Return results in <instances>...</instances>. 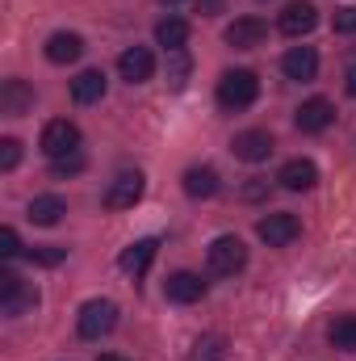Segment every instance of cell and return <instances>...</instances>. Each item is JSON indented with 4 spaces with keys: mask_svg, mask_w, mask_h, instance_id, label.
I'll return each mask as SVG.
<instances>
[{
    "mask_svg": "<svg viewBox=\"0 0 356 361\" xmlns=\"http://www.w3.org/2000/svg\"><path fill=\"white\" fill-rule=\"evenodd\" d=\"M96 361H126V357H117V353H101Z\"/></svg>",
    "mask_w": 356,
    "mask_h": 361,
    "instance_id": "836d02e7",
    "label": "cell"
},
{
    "mask_svg": "<svg viewBox=\"0 0 356 361\" xmlns=\"http://www.w3.org/2000/svg\"><path fill=\"white\" fill-rule=\"evenodd\" d=\"M276 180H281V189H289V193H306V189H314L319 185V169H314V160H285L281 164V173H276Z\"/></svg>",
    "mask_w": 356,
    "mask_h": 361,
    "instance_id": "5bb4252c",
    "label": "cell"
},
{
    "mask_svg": "<svg viewBox=\"0 0 356 361\" xmlns=\"http://www.w3.org/2000/svg\"><path fill=\"white\" fill-rule=\"evenodd\" d=\"M164 4H184V0H164Z\"/></svg>",
    "mask_w": 356,
    "mask_h": 361,
    "instance_id": "e575fe53",
    "label": "cell"
},
{
    "mask_svg": "<svg viewBox=\"0 0 356 361\" xmlns=\"http://www.w3.org/2000/svg\"><path fill=\"white\" fill-rule=\"evenodd\" d=\"M298 231H302V223L293 219V214H265L260 223H256V235L265 240L268 248H289L293 240H298Z\"/></svg>",
    "mask_w": 356,
    "mask_h": 361,
    "instance_id": "ba28073f",
    "label": "cell"
},
{
    "mask_svg": "<svg viewBox=\"0 0 356 361\" xmlns=\"http://www.w3.org/2000/svg\"><path fill=\"white\" fill-rule=\"evenodd\" d=\"M25 214H30V223H34V227H55V223L68 214V202H63L59 193H38V197L30 202V210H25Z\"/></svg>",
    "mask_w": 356,
    "mask_h": 361,
    "instance_id": "ac0fdd59",
    "label": "cell"
},
{
    "mask_svg": "<svg viewBox=\"0 0 356 361\" xmlns=\"http://www.w3.org/2000/svg\"><path fill=\"white\" fill-rule=\"evenodd\" d=\"M293 122H298V130H302V135H319V130H327V126L336 122V105H331L327 97H310V101H302V105H298Z\"/></svg>",
    "mask_w": 356,
    "mask_h": 361,
    "instance_id": "9c48e42d",
    "label": "cell"
},
{
    "mask_svg": "<svg viewBox=\"0 0 356 361\" xmlns=\"http://www.w3.org/2000/svg\"><path fill=\"white\" fill-rule=\"evenodd\" d=\"M21 164V143L17 139H0V173H13Z\"/></svg>",
    "mask_w": 356,
    "mask_h": 361,
    "instance_id": "484cf974",
    "label": "cell"
},
{
    "mask_svg": "<svg viewBox=\"0 0 356 361\" xmlns=\"http://www.w3.org/2000/svg\"><path fill=\"white\" fill-rule=\"evenodd\" d=\"M184 76H189V55L184 51H168V85L184 89Z\"/></svg>",
    "mask_w": 356,
    "mask_h": 361,
    "instance_id": "d4e9b609",
    "label": "cell"
},
{
    "mask_svg": "<svg viewBox=\"0 0 356 361\" xmlns=\"http://www.w3.org/2000/svg\"><path fill=\"white\" fill-rule=\"evenodd\" d=\"M143 189H147L143 173H117V177L109 180V189H105V210H130V206H139Z\"/></svg>",
    "mask_w": 356,
    "mask_h": 361,
    "instance_id": "8992f818",
    "label": "cell"
},
{
    "mask_svg": "<svg viewBox=\"0 0 356 361\" xmlns=\"http://www.w3.org/2000/svg\"><path fill=\"white\" fill-rule=\"evenodd\" d=\"M331 25H336V34H356V4H344V8H336Z\"/></svg>",
    "mask_w": 356,
    "mask_h": 361,
    "instance_id": "f1b7e54d",
    "label": "cell"
},
{
    "mask_svg": "<svg viewBox=\"0 0 356 361\" xmlns=\"http://www.w3.org/2000/svg\"><path fill=\"white\" fill-rule=\"evenodd\" d=\"M30 105H34V89H30L25 80H4V85H0V114L17 118V114H25Z\"/></svg>",
    "mask_w": 356,
    "mask_h": 361,
    "instance_id": "ffe728a7",
    "label": "cell"
},
{
    "mask_svg": "<svg viewBox=\"0 0 356 361\" xmlns=\"http://www.w3.org/2000/svg\"><path fill=\"white\" fill-rule=\"evenodd\" d=\"M344 89H348V97H356V63L348 68V76H344Z\"/></svg>",
    "mask_w": 356,
    "mask_h": 361,
    "instance_id": "d6a6232c",
    "label": "cell"
},
{
    "mask_svg": "<svg viewBox=\"0 0 356 361\" xmlns=\"http://www.w3.org/2000/svg\"><path fill=\"white\" fill-rule=\"evenodd\" d=\"M164 294H168V302L189 307V302H201V298H205V281H201V273L177 269L168 281H164Z\"/></svg>",
    "mask_w": 356,
    "mask_h": 361,
    "instance_id": "7c38bea8",
    "label": "cell"
},
{
    "mask_svg": "<svg viewBox=\"0 0 356 361\" xmlns=\"http://www.w3.org/2000/svg\"><path fill=\"white\" fill-rule=\"evenodd\" d=\"M260 197H268V180L265 177H252L248 185H243V202H260Z\"/></svg>",
    "mask_w": 356,
    "mask_h": 361,
    "instance_id": "4dcf8cb0",
    "label": "cell"
},
{
    "mask_svg": "<svg viewBox=\"0 0 356 361\" xmlns=\"http://www.w3.org/2000/svg\"><path fill=\"white\" fill-rule=\"evenodd\" d=\"M281 72L289 80H314L319 76V51L314 47H289L281 59Z\"/></svg>",
    "mask_w": 356,
    "mask_h": 361,
    "instance_id": "9a60e30c",
    "label": "cell"
},
{
    "mask_svg": "<svg viewBox=\"0 0 356 361\" xmlns=\"http://www.w3.org/2000/svg\"><path fill=\"white\" fill-rule=\"evenodd\" d=\"M227 341L222 336H201L197 345H193V361H222L227 357V349H222Z\"/></svg>",
    "mask_w": 356,
    "mask_h": 361,
    "instance_id": "cb8c5ba5",
    "label": "cell"
},
{
    "mask_svg": "<svg viewBox=\"0 0 356 361\" xmlns=\"http://www.w3.org/2000/svg\"><path fill=\"white\" fill-rule=\"evenodd\" d=\"M155 42H160L164 51H184V42H189V21L164 17V21L155 25Z\"/></svg>",
    "mask_w": 356,
    "mask_h": 361,
    "instance_id": "7402d4cb",
    "label": "cell"
},
{
    "mask_svg": "<svg viewBox=\"0 0 356 361\" xmlns=\"http://www.w3.org/2000/svg\"><path fill=\"white\" fill-rule=\"evenodd\" d=\"M72 97H76L80 105H92V101H101V97H105V72H101V68H89V72H80V76L72 80Z\"/></svg>",
    "mask_w": 356,
    "mask_h": 361,
    "instance_id": "44dd1931",
    "label": "cell"
},
{
    "mask_svg": "<svg viewBox=\"0 0 356 361\" xmlns=\"http://www.w3.org/2000/svg\"><path fill=\"white\" fill-rule=\"evenodd\" d=\"M268 38V25L260 17H235L231 25H227V47H235V51H252V47H260Z\"/></svg>",
    "mask_w": 356,
    "mask_h": 361,
    "instance_id": "4fadbf2b",
    "label": "cell"
},
{
    "mask_svg": "<svg viewBox=\"0 0 356 361\" xmlns=\"http://www.w3.org/2000/svg\"><path fill=\"white\" fill-rule=\"evenodd\" d=\"M80 55H84V38H80V34L59 30V34L46 38V59H51V63H76Z\"/></svg>",
    "mask_w": 356,
    "mask_h": 361,
    "instance_id": "e0dca14e",
    "label": "cell"
},
{
    "mask_svg": "<svg viewBox=\"0 0 356 361\" xmlns=\"http://www.w3.org/2000/svg\"><path fill=\"white\" fill-rule=\"evenodd\" d=\"M117 72H122L126 85H143V80L155 76V55H151L147 47H126V51L117 55Z\"/></svg>",
    "mask_w": 356,
    "mask_h": 361,
    "instance_id": "30bf717a",
    "label": "cell"
},
{
    "mask_svg": "<svg viewBox=\"0 0 356 361\" xmlns=\"http://www.w3.org/2000/svg\"><path fill=\"white\" fill-rule=\"evenodd\" d=\"M113 324H117V307H113L109 298H89V302L80 307V315H76V332H80L84 341H101V336H109Z\"/></svg>",
    "mask_w": 356,
    "mask_h": 361,
    "instance_id": "3957f363",
    "label": "cell"
},
{
    "mask_svg": "<svg viewBox=\"0 0 356 361\" xmlns=\"http://www.w3.org/2000/svg\"><path fill=\"white\" fill-rule=\"evenodd\" d=\"M327 341H331V349L356 353V315H336L327 328Z\"/></svg>",
    "mask_w": 356,
    "mask_h": 361,
    "instance_id": "603a6c76",
    "label": "cell"
},
{
    "mask_svg": "<svg viewBox=\"0 0 356 361\" xmlns=\"http://www.w3.org/2000/svg\"><path fill=\"white\" fill-rule=\"evenodd\" d=\"M68 257V248H55V244H46V248H30V261L34 265H59Z\"/></svg>",
    "mask_w": 356,
    "mask_h": 361,
    "instance_id": "83f0119b",
    "label": "cell"
},
{
    "mask_svg": "<svg viewBox=\"0 0 356 361\" xmlns=\"http://www.w3.org/2000/svg\"><path fill=\"white\" fill-rule=\"evenodd\" d=\"M38 147H42L51 160H63V156L80 152V126H76V122H68V118H55V122H46V126H42Z\"/></svg>",
    "mask_w": 356,
    "mask_h": 361,
    "instance_id": "277c9868",
    "label": "cell"
},
{
    "mask_svg": "<svg viewBox=\"0 0 356 361\" xmlns=\"http://www.w3.org/2000/svg\"><path fill=\"white\" fill-rule=\"evenodd\" d=\"M34 307H38V290L30 281H21L13 269L0 273V311L4 315H25Z\"/></svg>",
    "mask_w": 356,
    "mask_h": 361,
    "instance_id": "5b68a950",
    "label": "cell"
},
{
    "mask_svg": "<svg viewBox=\"0 0 356 361\" xmlns=\"http://www.w3.org/2000/svg\"><path fill=\"white\" fill-rule=\"evenodd\" d=\"M272 135L268 130H239L235 135V143H231V152H235V160H243V164H260L272 156Z\"/></svg>",
    "mask_w": 356,
    "mask_h": 361,
    "instance_id": "8fae6325",
    "label": "cell"
},
{
    "mask_svg": "<svg viewBox=\"0 0 356 361\" xmlns=\"http://www.w3.org/2000/svg\"><path fill=\"white\" fill-rule=\"evenodd\" d=\"M84 169V156L80 152H72V156H63V160H51V173L55 177H76Z\"/></svg>",
    "mask_w": 356,
    "mask_h": 361,
    "instance_id": "4316f807",
    "label": "cell"
},
{
    "mask_svg": "<svg viewBox=\"0 0 356 361\" xmlns=\"http://www.w3.org/2000/svg\"><path fill=\"white\" fill-rule=\"evenodd\" d=\"M155 252H160V244H155V240H134V244L117 257V269L126 273V277H143V273L151 269Z\"/></svg>",
    "mask_w": 356,
    "mask_h": 361,
    "instance_id": "2e32d148",
    "label": "cell"
},
{
    "mask_svg": "<svg viewBox=\"0 0 356 361\" xmlns=\"http://www.w3.org/2000/svg\"><path fill=\"white\" fill-rule=\"evenodd\" d=\"M222 4H227V0H197V8H201L205 17H214V13H222Z\"/></svg>",
    "mask_w": 356,
    "mask_h": 361,
    "instance_id": "1f68e13d",
    "label": "cell"
},
{
    "mask_svg": "<svg viewBox=\"0 0 356 361\" xmlns=\"http://www.w3.org/2000/svg\"><path fill=\"white\" fill-rule=\"evenodd\" d=\"M218 189H222V180H218V169H210V164H193V169L184 173V193L197 197V202L214 197Z\"/></svg>",
    "mask_w": 356,
    "mask_h": 361,
    "instance_id": "d6986e66",
    "label": "cell"
},
{
    "mask_svg": "<svg viewBox=\"0 0 356 361\" xmlns=\"http://www.w3.org/2000/svg\"><path fill=\"white\" fill-rule=\"evenodd\" d=\"M314 25H319V8H314L310 0H293V4H285V13L276 17V30H281L285 38H306Z\"/></svg>",
    "mask_w": 356,
    "mask_h": 361,
    "instance_id": "52a82bcc",
    "label": "cell"
},
{
    "mask_svg": "<svg viewBox=\"0 0 356 361\" xmlns=\"http://www.w3.org/2000/svg\"><path fill=\"white\" fill-rule=\"evenodd\" d=\"M205 265L214 277H235V273L248 265V248L239 235H218L210 248H205Z\"/></svg>",
    "mask_w": 356,
    "mask_h": 361,
    "instance_id": "7a4b0ae2",
    "label": "cell"
},
{
    "mask_svg": "<svg viewBox=\"0 0 356 361\" xmlns=\"http://www.w3.org/2000/svg\"><path fill=\"white\" fill-rule=\"evenodd\" d=\"M256 97H260V80H256V72H248V68L222 72V80H218V105H222L227 114H239V109L256 105Z\"/></svg>",
    "mask_w": 356,
    "mask_h": 361,
    "instance_id": "6da1fadb",
    "label": "cell"
},
{
    "mask_svg": "<svg viewBox=\"0 0 356 361\" xmlns=\"http://www.w3.org/2000/svg\"><path fill=\"white\" fill-rule=\"evenodd\" d=\"M21 252V244H17V231L13 227H0V257L8 261V257H17Z\"/></svg>",
    "mask_w": 356,
    "mask_h": 361,
    "instance_id": "f546056e",
    "label": "cell"
}]
</instances>
